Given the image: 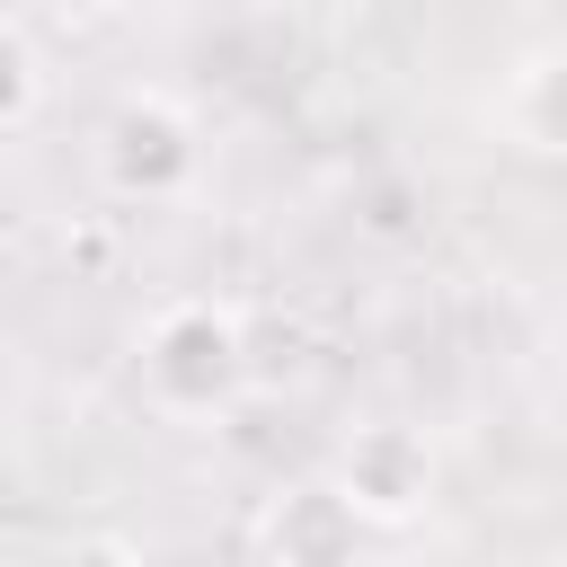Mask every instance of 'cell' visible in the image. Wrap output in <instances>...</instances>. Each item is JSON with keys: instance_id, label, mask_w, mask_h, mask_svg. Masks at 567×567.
<instances>
[{"instance_id": "cell-1", "label": "cell", "mask_w": 567, "mask_h": 567, "mask_svg": "<svg viewBox=\"0 0 567 567\" xmlns=\"http://www.w3.org/2000/svg\"><path fill=\"white\" fill-rule=\"evenodd\" d=\"M133 372H142V399L159 416H177V425L230 416L248 399V381H257V337H248V319L230 301L177 292V301L151 310V328L133 346Z\"/></svg>"}, {"instance_id": "cell-3", "label": "cell", "mask_w": 567, "mask_h": 567, "mask_svg": "<svg viewBox=\"0 0 567 567\" xmlns=\"http://www.w3.org/2000/svg\"><path fill=\"white\" fill-rule=\"evenodd\" d=\"M328 478L354 496V514L372 523V532H399V523H416L425 505H434V443L416 434V425H399V416H381V425H354L346 443H337V461H328Z\"/></svg>"}, {"instance_id": "cell-7", "label": "cell", "mask_w": 567, "mask_h": 567, "mask_svg": "<svg viewBox=\"0 0 567 567\" xmlns=\"http://www.w3.org/2000/svg\"><path fill=\"white\" fill-rule=\"evenodd\" d=\"M35 18H62V27H89V18H106L115 0H27Z\"/></svg>"}, {"instance_id": "cell-4", "label": "cell", "mask_w": 567, "mask_h": 567, "mask_svg": "<svg viewBox=\"0 0 567 567\" xmlns=\"http://www.w3.org/2000/svg\"><path fill=\"white\" fill-rule=\"evenodd\" d=\"M363 514H354V496L337 487V478H292V487H275L266 505H257V523H248V549L257 558H275V567H346L354 549H363Z\"/></svg>"}, {"instance_id": "cell-2", "label": "cell", "mask_w": 567, "mask_h": 567, "mask_svg": "<svg viewBox=\"0 0 567 567\" xmlns=\"http://www.w3.org/2000/svg\"><path fill=\"white\" fill-rule=\"evenodd\" d=\"M204 177V133L177 97L159 89H133L106 106L97 124V186L124 195V204H177L186 186Z\"/></svg>"}, {"instance_id": "cell-5", "label": "cell", "mask_w": 567, "mask_h": 567, "mask_svg": "<svg viewBox=\"0 0 567 567\" xmlns=\"http://www.w3.org/2000/svg\"><path fill=\"white\" fill-rule=\"evenodd\" d=\"M505 133L540 159H567V44H540L505 80Z\"/></svg>"}, {"instance_id": "cell-6", "label": "cell", "mask_w": 567, "mask_h": 567, "mask_svg": "<svg viewBox=\"0 0 567 567\" xmlns=\"http://www.w3.org/2000/svg\"><path fill=\"white\" fill-rule=\"evenodd\" d=\"M35 97H44V62H35L27 27L0 18V133H18V124L35 115Z\"/></svg>"}]
</instances>
